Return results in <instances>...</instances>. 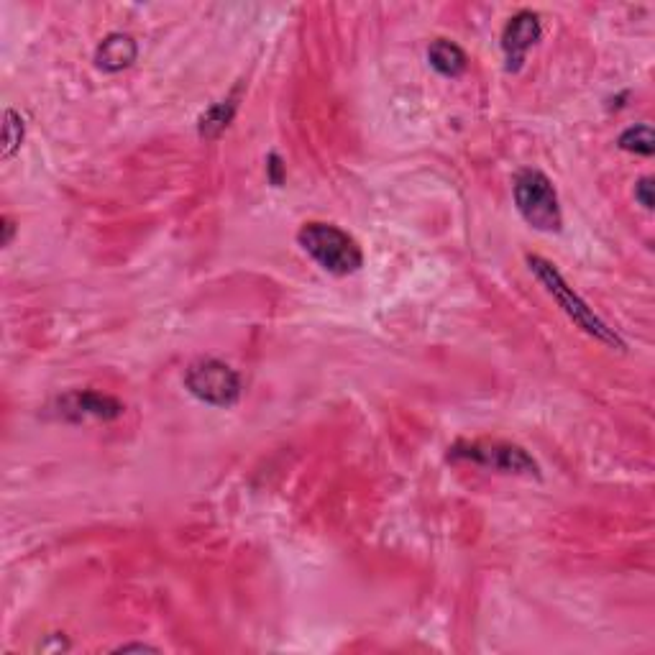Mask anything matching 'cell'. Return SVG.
<instances>
[{"label":"cell","instance_id":"cell-1","mask_svg":"<svg viewBox=\"0 0 655 655\" xmlns=\"http://www.w3.org/2000/svg\"><path fill=\"white\" fill-rule=\"evenodd\" d=\"M297 244L328 274L348 277L364 264V251L354 236H348L333 223H305L297 231Z\"/></svg>","mask_w":655,"mask_h":655},{"label":"cell","instance_id":"cell-2","mask_svg":"<svg viewBox=\"0 0 655 655\" xmlns=\"http://www.w3.org/2000/svg\"><path fill=\"white\" fill-rule=\"evenodd\" d=\"M528 267H530V272L535 274V279H538L540 285L545 287V292H548V295H551L558 305H561L563 313L574 320L576 328H581V331L589 333V336L597 338V341L607 343V346L620 348V351L625 348V341L617 336L615 328H609V325L604 323V320L599 318V315L594 313V310L589 308V305H586V302L581 300V297L576 295L569 285H566V279L561 277V272L553 267L551 261L543 259V256L530 254Z\"/></svg>","mask_w":655,"mask_h":655},{"label":"cell","instance_id":"cell-3","mask_svg":"<svg viewBox=\"0 0 655 655\" xmlns=\"http://www.w3.org/2000/svg\"><path fill=\"white\" fill-rule=\"evenodd\" d=\"M515 203L520 215L533 228L545 233L561 231V205L556 187L538 169H522L515 177Z\"/></svg>","mask_w":655,"mask_h":655},{"label":"cell","instance_id":"cell-4","mask_svg":"<svg viewBox=\"0 0 655 655\" xmlns=\"http://www.w3.org/2000/svg\"><path fill=\"white\" fill-rule=\"evenodd\" d=\"M185 387L195 400L213 407H231L241 397V377L218 359H200L187 366Z\"/></svg>","mask_w":655,"mask_h":655},{"label":"cell","instance_id":"cell-5","mask_svg":"<svg viewBox=\"0 0 655 655\" xmlns=\"http://www.w3.org/2000/svg\"><path fill=\"white\" fill-rule=\"evenodd\" d=\"M451 458H464V461H474V464L484 466V469L502 471V474H525L538 476V464L525 453V448L512 446V443L502 441H471V443H456L451 448Z\"/></svg>","mask_w":655,"mask_h":655},{"label":"cell","instance_id":"cell-6","mask_svg":"<svg viewBox=\"0 0 655 655\" xmlns=\"http://www.w3.org/2000/svg\"><path fill=\"white\" fill-rule=\"evenodd\" d=\"M540 18L533 11H520L507 21L505 31H502V52L507 59V70L520 72L525 64L530 49L540 41Z\"/></svg>","mask_w":655,"mask_h":655},{"label":"cell","instance_id":"cell-7","mask_svg":"<svg viewBox=\"0 0 655 655\" xmlns=\"http://www.w3.org/2000/svg\"><path fill=\"white\" fill-rule=\"evenodd\" d=\"M59 412L70 420H116L123 415V405L116 397L98 395V392H70L59 400Z\"/></svg>","mask_w":655,"mask_h":655},{"label":"cell","instance_id":"cell-8","mask_svg":"<svg viewBox=\"0 0 655 655\" xmlns=\"http://www.w3.org/2000/svg\"><path fill=\"white\" fill-rule=\"evenodd\" d=\"M139 57V47L128 34H111L100 41L98 52H95V64L103 72H121L136 62Z\"/></svg>","mask_w":655,"mask_h":655},{"label":"cell","instance_id":"cell-9","mask_svg":"<svg viewBox=\"0 0 655 655\" xmlns=\"http://www.w3.org/2000/svg\"><path fill=\"white\" fill-rule=\"evenodd\" d=\"M428 62L438 75L443 77H458L464 75L469 67V57L458 44L448 39H435L428 47Z\"/></svg>","mask_w":655,"mask_h":655},{"label":"cell","instance_id":"cell-10","mask_svg":"<svg viewBox=\"0 0 655 655\" xmlns=\"http://www.w3.org/2000/svg\"><path fill=\"white\" fill-rule=\"evenodd\" d=\"M233 111H236V103H233V100L213 105V108L200 118V136H205V139H215V136L221 134L223 128L231 123Z\"/></svg>","mask_w":655,"mask_h":655},{"label":"cell","instance_id":"cell-11","mask_svg":"<svg viewBox=\"0 0 655 655\" xmlns=\"http://www.w3.org/2000/svg\"><path fill=\"white\" fill-rule=\"evenodd\" d=\"M620 149L632 151V154H643V157H650L655 149V139L650 126L640 123V126L627 128L625 134L620 136Z\"/></svg>","mask_w":655,"mask_h":655},{"label":"cell","instance_id":"cell-12","mask_svg":"<svg viewBox=\"0 0 655 655\" xmlns=\"http://www.w3.org/2000/svg\"><path fill=\"white\" fill-rule=\"evenodd\" d=\"M21 141H24V118L8 108L6 123H3V159H11L21 149Z\"/></svg>","mask_w":655,"mask_h":655},{"label":"cell","instance_id":"cell-13","mask_svg":"<svg viewBox=\"0 0 655 655\" xmlns=\"http://www.w3.org/2000/svg\"><path fill=\"white\" fill-rule=\"evenodd\" d=\"M635 200H638L645 210L653 208V180H650V177H643V180L635 185Z\"/></svg>","mask_w":655,"mask_h":655},{"label":"cell","instance_id":"cell-14","mask_svg":"<svg viewBox=\"0 0 655 655\" xmlns=\"http://www.w3.org/2000/svg\"><path fill=\"white\" fill-rule=\"evenodd\" d=\"M269 180H272L277 187L282 185V180H285V177H282V162H279L277 154L269 157Z\"/></svg>","mask_w":655,"mask_h":655},{"label":"cell","instance_id":"cell-15","mask_svg":"<svg viewBox=\"0 0 655 655\" xmlns=\"http://www.w3.org/2000/svg\"><path fill=\"white\" fill-rule=\"evenodd\" d=\"M13 233H16V228H13V221H11V218H3V241H0V244H3V246L11 244Z\"/></svg>","mask_w":655,"mask_h":655},{"label":"cell","instance_id":"cell-16","mask_svg":"<svg viewBox=\"0 0 655 655\" xmlns=\"http://www.w3.org/2000/svg\"><path fill=\"white\" fill-rule=\"evenodd\" d=\"M121 653H128V650H157V648H151V645H141V643H136V645H121Z\"/></svg>","mask_w":655,"mask_h":655}]
</instances>
